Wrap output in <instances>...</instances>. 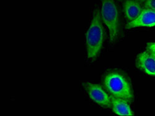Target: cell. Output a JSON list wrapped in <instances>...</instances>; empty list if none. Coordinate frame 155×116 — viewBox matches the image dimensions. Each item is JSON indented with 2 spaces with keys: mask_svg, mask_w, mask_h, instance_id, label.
<instances>
[{
  "mask_svg": "<svg viewBox=\"0 0 155 116\" xmlns=\"http://www.w3.org/2000/svg\"><path fill=\"white\" fill-rule=\"evenodd\" d=\"M83 85L92 101L104 108H111V96L100 85L87 82H83Z\"/></svg>",
  "mask_w": 155,
  "mask_h": 116,
  "instance_id": "4",
  "label": "cell"
},
{
  "mask_svg": "<svg viewBox=\"0 0 155 116\" xmlns=\"http://www.w3.org/2000/svg\"><path fill=\"white\" fill-rule=\"evenodd\" d=\"M111 96V95H110ZM111 108L118 115H134V114L128 102L111 96Z\"/></svg>",
  "mask_w": 155,
  "mask_h": 116,
  "instance_id": "8",
  "label": "cell"
},
{
  "mask_svg": "<svg viewBox=\"0 0 155 116\" xmlns=\"http://www.w3.org/2000/svg\"><path fill=\"white\" fill-rule=\"evenodd\" d=\"M103 84L112 96L124 99L128 102L134 99V93L130 80L118 71L108 72L104 77Z\"/></svg>",
  "mask_w": 155,
  "mask_h": 116,
  "instance_id": "2",
  "label": "cell"
},
{
  "mask_svg": "<svg viewBox=\"0 0 155 116\" xmlns=\"http://www.w3.org/2000/svg\"><path fill=\"white\" fill-rule=\"evenodd\" d=\"M101 16L109 30L110 42H115L120 34V23L117 7L113 0H102Z\"/></svg>",
  "mask_w": 155,
  "mask_h": 116,
  "instance_id": "3",
  "label": "cell"
},
{
  "mask_svg": "<svg viewBox=\"0 0 155 116\" xmlns=\"http://www.w3.org/2000/svg\"><path fill=\"white\" fill-rule=\"evenodd\" d=\"M117 1H122V0H117Z\"/></svg>",
  "mask_w": 155,
  "mask_h": 116,
  "instance_id": "12",
  "label": "cell"
},
{
  "mask_svg": "<svg viewBox=\"0 0 155 116\" xmlns=\"http://www.w3.org/2000/svg\"><path fill=\"white\" fill-rule=\"evenodd\" d=\"M147 51L155 57V43H148L147 45Z\"/></svg>",
  "mask_w": 155,
  "mask_h": 116,
  "instance_id": "10",
  "label": "cell"
},
{
  "mask_svg": "<svg viewBox=\"0 0 155 116\" xmlns=\"http://www.w3.org/2000/svg\"><path fill=\"white\" fill-rule=\"evenodd\" d=\"M104 29L99 9H96L86 35L87 57L94 61L99 55L104 40Z\"/></svg>",
  "mask_w": 155,
  "mask_h": 116,
  "instance_id": "1",
  "label": "cell"
},
{
  "mask_svg": "<svg viewBox=\"0 0 155 116\" xmlns=\"http://www.w3.org/2000/svg\"><path fill=\"white\" fill-rule=\"evenodd\" d=\"M143 9L140 3L135 0H126L124 3L125 16L130 22L135 20Z\"/></svg>",
  "mask_w": 155,
  "mask_h": 116,
  "instance_id": "7",
  "label": "cell"
},
{
  "mask_svg": "<svg viewBox=\"0 0 155 116\" xmlns=\"http://www.w3.org/2000/svg\"><path fill=\"white\" fill-rule=\"evenodd\" d=\"M135 1L138 2L139 3H143V4L145 2V0H135Z\"/></svg>",
  "mask_w": 155,
  "mask_h": 116,
  "instance_id": "11",
  "label": "cell"
},
{
  "mask_svg": "<svg viewBox=\"0 0 155 116\" xmlns=\"http://www.w3.org/2000/svg\"><path fill=\"white\" fill-rule=\"evenodd\" d=\"M155 26V10L145 8L134 20L128 23L125 28L130 29L140 27H151Z\"/></svg>",
  "mask_w": 155,
  "mask_h": 116,
  "instance_id": "5",
  "label": "cell"
},
{
  "mask_svg": "<svg viewBox=\"0 0 155 116\" xmlns=\"http://www.w3.org/2000/svg\"><path fill=\"white\" fill-rule=\"evenodd\" d=\"M138 69L146 74L155 77V57L146 51L140 53L136 59Z\"/></svg>",
  "mask_w": 155,
  "mask_h": 116,
  "instance_id": "6",
  "label": "cell"
},
{
  "mask_svg": "<svg viewBox=\"0 0 155 116\" xmlns=\"http://www.w3.org/2000/svg\"><path fill=\"white\" fill-rule=\"evenodd\" d=\"M143 5L145 8L155 10V0H145Z\"/></svg>",
  "mask_w": 155,
  "mask_h": 116,
  "instance_id": "9",
  "label": "cell"
}]
</instances>
